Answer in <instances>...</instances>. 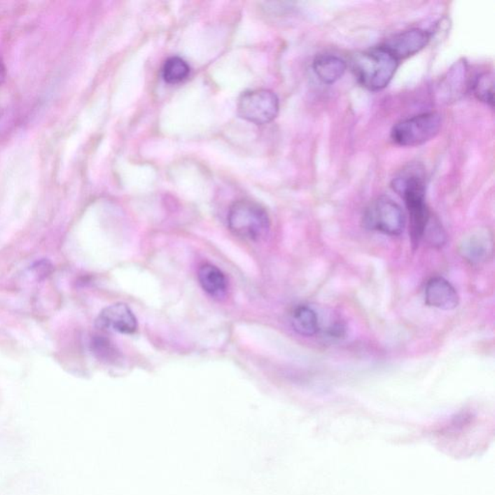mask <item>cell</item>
I'll return each mask as SVG.
<instances>
[{
	"instance_id": "6da1fadb",
	"label": "cell",
	"mask_w": 495,
	"mask_h": 495,
	"mask_svg": "<svg viewBox=\"0 0 495 495\" xmlns=\"http://www.w3.org/2000/svg\"><path fill=\"white\" fill-rule=\"evenodd\" d=\"M391 186L405 200L410 215L411 243L418 247L433 217L426 203L425 169L421 165H410L393 179Z\"/></svg>"
},
{
	"instance_id": "7a4b0ae2",
	"label": "cell",
	"mask_w": 495,
	"mask_h": 495,
	"mask_svg": "<svg viewBox=\"0 0 495 495\" xmlns=\"http://www.w3.org/2000/svg\"><path fill=\"white\" fill-rule=\"evenodd\" d=\"M398 61L382 46L354 55L351 69L358 83L367 90H384L394 78Z\"/></svg>"
},
{
	"instance_id": "3957f363",
	"label": "cell",
	"mask_w": 495,
	"mask_h": 495,
	"mask_svg": "<svg viewBox=\"0 0 495 495\" xmlns=\"http://www.w3.org/2000/svg\"><path fill=\"white\" fill-rule=\"evenodd\" d=\"M228 228L241 239L263 240L270 230V219L266 210L258 203L242 200L233 203L228 215Z\"/></svg>"
},
{
	"instance_id": "277c9868",
	"label": "cell",
	"mask_w": 495,
	"mask_h": 495,
	"mask_svg": "<svg viewBox=\"0 0 495 495\" xmlns=\"http://www.w3.org/2000/svg\"><path fill=\"white\" fill-rule=\"evenodd\" d=\"M440 128V114L430 111L398 122L391 131V139L400 146H422L435 139Z\"/></svg>"
},
{
	"instance_id": "5b68a950",
	"label": "cell",
	"mask_w": 495,
	"mask_h": 495,
	"mask_svg": "<svg viewBox=\"0 0 495 495\" xmlns=\"http://www.w3.org/2000/svg\"><path fill=\"white\" fill-rule=\"evenodd\" d=\"M363 222L369 230L398 236L405 230V216L397 202L390 197H380L365 209Z\"/></svg>"
},
{
	"instance_id": "8992f818",
	"label": "cell",
	"mask_w": 495,
	"mask_h": 495,
	"mask_svg": "<svg viewBox=\"0 0 495 495\" xmlns=\"http://www.w3.org/2000/svg\"><path fill=\"white\" fill-rule=\"evenodd\" d=\"M279 109L278 97L267 90L247 91L241 95L237 104L238 116L256 125L270 123L278 116Z\"/></svg>"
},
{
	"instance_id": "52a82bcc",
	"label": "cell",
	"mask_w": 495,
	"mask_h": 495,
	"mask_svg": "<svg viewBox=\"0 0 495 495\" xmlns=\"http://www.w3.org/2000/svg\"><path fill=\"white\" fill-rule=\"evenodd\" d=\"M430 40L431 34L426 30L413 29L394 35L382 46L400 62L422 50Z\"/></svg>"
},
{
	"instance_id": "ba28073f",
	"label": "cell",
	"mask_w": 495,
	"mask_h": 495,
	"mask_svg": "<svg viewBox=\"0 0 495 495\" xmlns=\"http://www.w3.org/2000/svg\"><path fill=\"white\" fill-rule=\"evenodd\" d=\"M96 325L105 331L133 334L138 329V321L126 304L116 303L106 307L99 314Z\"/></svg>"
},
{
	"instance_id": "9c48e42d",
	"label": "cell",
	"mask_w": 495,
	"mask_h": 495,
	"mask_svg": "<svg viewBox=\"0 0 495 495\" xmlns=\"http://www.w3.org/2000/svg\"><path fill=\"white\" fill-rule=\"evenodd\" d=\"M425 300L428 306L442 311H452L459 305V294L450 281L442 277H433L426 283Z\"/></svg>"
},
{
	"instance_id": "30bf717a",
	"label": "cell",
	"mask_w": 495,
	"mask_h": 495,
	"mask_svg": "<svg viewBox=\"0 0 495 495\" xmlns=\"http://www.w3.org/2000/svg\"><path fill=\"white\" fill-rule=\"evenodd\" d=\"M461 253L471 263L487 260L492 252V241L486 232L473 233L461 244Z\"/></svg>"
},
{
	"instance_id": "8fae6325",
	"label": "cell",
	"mask_w": 495,
	"mask_h": 495,
	"mask_svg": "<svg viewBox=\"0 0 495 495\" xmlns=\"http://www.w3.org/2000/svg\"><path fill=\"white\" fill-rule=\"evenodd\" d=\"M313 68L316 77L326 85L336 83L347 70V63L334 55H321L314 58Z\"/></svg>"
},
{
	"instance_id": "7c38bea8",
	"label": "cell",
	"mask_w": 495,
	"mask_h": 495,
	"mask_svg": "<svg viewBox=\"0 0 495 495\" xmlns=\"http://www.w3.org/2000/svg\"><path fill=\"white\" fill-rule=\"evenodd\" d=\"M197 278L205 293L215 298H222L227 293L228 280L225 274L213 264H202L199 269Z\"/></svg>"
},
{
	"instance_id": "4fadbf2b",
	"label": "cell",
	"mask_w": 495,
	"mask_h": 495,
	"mask_svg": "<svg viewBox=\"0 0 495 495\" xmlns=\"http://www.w3.org/2000/svg\"><path fill=\"white\" fill-rule=\"evenodd\" d=\"M291 322L293 329L302 336L312 337L319 333V316L311 307L306 305H300L293 309Z\"/></svg>"
},
{
	"instance_id": "5bb4252c",
	"label": "cell",
	"mask_w": 495,
	"mask_h": 495,
	"mask_svg": "<svg viewBox=\"0 0 495 495\" xmlns=\"http://www.w3.org/2000/svg\"><path fill=\"white\" fill-rule=\"evenodd\" d=\"M190 75V66L182 58L169 57L164 63L162 76L164 81L169 85H177L186 80Z\"/></svg>"
},
{
	"instance_id": "9a60e30c",
	"label": "cell",
	"mask_w": 495,
	"mask_h": 495,
	"mask_svg": "<svg viewBox=\"0 0 495 495\" xmlns=\"http://www.w3.org/2000/svg\"><path fill=\"white\" fill-rule=\"evenodd\" d=\"M494 75L491 73H482L476 76L470 85L472 92L479 101L494 108Z\"/></svg>"
},
{
	"instance_id": "2e32d148",
	"label": "cell",
	"mask_w": 495,
	"mask_h": 495,
	"mask_svg": "<svg viewBox=\"0 0 495 495\" xmlns=\"http://www.w3.org/2000/svg\"><path fill=\"white\" fill-rule=\"evenodd\" d=\"M466 63L459 61L455 68L449 73L445 85L449 86V90H453V95L458 96L463 92L466 86Z\"/></svg>"
},
{
	"instance_id": "e0dca14e",
	"label": "cell",
	"mask_w": 495,
	"mask_h": 495,
	"mask_svg": "<svg viewBox=\"0 0 495 495\" xmlns=\"http://www.w3.org/2000/svg\"><path fill=\"white\" fill-rule=\"evenodd\" d=\"M423 239H426L435 247H441L446 243V233L443 228L433 217L426 225Z\"/></svg>"
},
{
	"instance_id": "ac0fdd59",
	"label": "cell",
	"mask_w": 495,
	"mask_h": 495,
	"mask_svg": "<svg viewBox=\"0 0 495 495\" xmlns=\"http://www.w3.org/2000/svg\"><path fill=\"white\" fill-rule=\"evenodd\" d=\"M5 78H6V68L2 61H0V85L4 83Z\"/></svg>"
}]
</instances>
